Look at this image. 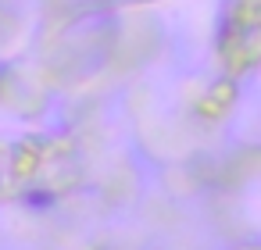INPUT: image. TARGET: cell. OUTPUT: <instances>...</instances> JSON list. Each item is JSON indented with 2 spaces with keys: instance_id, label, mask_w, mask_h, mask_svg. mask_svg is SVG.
<instances>
[{
  "instance_id": "1",
  "label": "cell",
  "mask_w": 261,
  "mask_h": 250,
  "mask_svg": "<svg viewBox=\"0 0 261 250\" xmlns=\"http://www.w3.org/2000/svg\"><path fill=\"white\" fill-rule=\"evenodd\" d=\"M247 250H261V246H247Z\"/></svg>"
}]
</instances>
